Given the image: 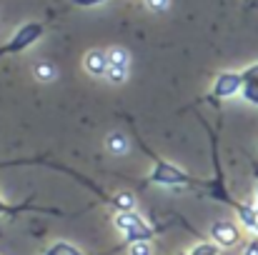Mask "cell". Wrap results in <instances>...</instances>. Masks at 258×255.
<instances>
[{
    "instance_id": "1",
    "label": "cell",
    "mask_w": 258,
    "mask_h": 255,
    "mask_svg": "<svg viewBox=\"0 0 258 255\" xmlns=\"http://www.w3.org/2000/svg\"><path fill=\"white\" fill-rule=\"evenodd\" d=\"M133 135H136V140H138L141 150H143L146 155H151V160H153V170H151V175L146 178V183H143V185H166V188H198V190H208V188H211V180L193 178L190 173H185L183 168H178L175 163L163 160L158 153H153V150L146 145V140H143L138 133H133Z\"/></svg>"
},
{
    "instance_id": "2",
    "label": "cell",
    "mask_w": 258,
    "mask_h": 255,
    "mask_svg": "<svg viewBox=\"0 0 258 255\" xmlns=\"http://www.w3.org/2000/svg\"><path fill=\"white\" fill-rule=\"evenodd\" d=\"M113 228L123 235V248H128L131 243H153L156 238V228L138 210H115Z\"/></svg>"
},
{
    "instance_id": "3",
    "label": "cell",
    "mask_w": 258,
    "mask_h": 255,
    "mask_svg": "<svg viewBox=\"0 0 258 255\" xmlns=\"http://www.w3.org/2000/svg\"><path fill=\"white\" fill-rule=\"evenodd\" d=\"M243 88V78H241V70H223L213 78V83L208 88V93L201 98V103H208L213 108H221L228 98L238 95Z\"/></svg>"
},
{
    "instance_id": "4",
    "label": "cell",
    "mask_w": 258,
    "mask_h": 255,
    "mask_svg": "<svg viewBox=\"0 0 258 255\" xmlns=\"http://www.w3.org/2000/svg\"><path fill=\"white\" fill-rule=\"evenodd\" d=\"M45 28H48V23H43V20H30V23L20 25L10 35V40L0 45V58L3 55H15V53H25L30 45H35L45 35Z\"/></svg>"
},
{
    "instance_id": "5",
    "label": "cell",
    "mask_w": 258,
    "mask_h": 255,
    "mask_svg": "<svg viewBox=\"0 0 258 255\" xmlns=\"http://www.w3.org/2000/svg\"><path fill=\"white\" fill-rule=\"evenodd\" d=\"M15 165H45V168H53V170H63V173H68V175H73L81 185H86L90 193H95L100 200H108L110 198V193H105L103 188L98 190V185L95 183H90L88 178H83L81 173H76V170H71L68 165H60V163H53V160H48V158H20V160H0V168H15Z\"/></svg>"
},
{
    "instance_id": "6",
    "label": "cell",
    "mask_w": 258,
    "mask_h": 255,
    "mask_svg": "<svg viewBox=\"0 0 258 255\" xmlns=\"http://www.w3.org/2000/svg\"><path fill=\"white\" fill-rule=\"evenodd\" d=\"M208 235L223 250L226 248H236L241 243V228L236 223H231V220H213L211 228H208Z\"/></svg>"
},
{
    "instance_id": "7",
    "label": "cell",
    "mask_w": 258,
    "mask_h": 255,
    "mask_svg": "<svg viewBox=\"0 0 258 255\" xmlns=\"http://www.w3.org/2000/svg\"><path fill=\"white\" fill-rule=\"evenodd\" d=\"M23 213H45V215H68V213H63V210H58V208H43V205H35L33 200H28V203H18V205H13V203H8V200H3V198H0V218H15V215H23Z\"/></svg>"
},
{
    "instance_id": "8",
    "label": "cell",
    "mask_w": 258,
    "mask_h": 255,
    "mask_svg": "<svg viewBox=\"0 0 258 255\" xmlns=\"http://www.w3.org/2000/svg\"><path fill=\"white\" fill-rule=\"evenodd\" d=\"M83 68H86L88 75L93 78H105L108 68H110V60H108V50H88L86 58H83Z\"/></svg>"
},
{
    "instance_id": "9",
    "label": "cell",
    "mask_w": 258,
    "mask_h": 255,
    "mask_svg": "<svg viewBox=\"0 0 258 255\" xmlns=\"http://www.w3.org/2000/svg\"><path fill=\"white\" fill-rule=\"evenodd\" d=\"M241 78H243V88H241L243 100L258 108V60L253 65H248V68L241 70Z\"/></svg>"
},
{
    "instance_id": "10",
    "label": "cell",
    "mask_w": 258,
    "mask_h": 255,
    "mask_svg": "<svg viewBox=\"0 0 258 255\" xmlns=\"http://www.w3.org/2000/svg\"><path fill=\"white\" fill-rule=\"evenodd\" d=\"M33 75H35V80H40V83H50V80H55L58 70H55V65H53L50 60H38V63L33 65Z\"/></svg>"
},
{
    "instance_id": "11",
    "label": "cell",
    "mask_w": 258,
    "mask_h": 255,
    "mask_svg": "<svg viewBox=\"0 0 258 255\" xmlns=\"http://www.w3.org/2000/svg\"><path fill=\"white\" fill-rule=\"evenodd\" d=\"M105 150H108L110 155H123V153L128 150V138H125L123 133H110V135L105 138Z\"/></svg>"
},
{
    "instance_id": "12",
    "label": "cell",
    "mask_w": 258,
    "mask_h": 255,
    "mask_svg": "<svg viewBox=\"0 0 258 255\" xmlns=\"http://www.w3.org/2000/svg\"><path fill=\"white\" fill-rule=\"evenodd\" d=\"M40 255H88L83 253L78 245H73V243H66V240H58V243H53L45 253H40Z\"/></svg>"
},
{
    "instance_id": "13",
    "label": "cell",
    "mask_w": 258,
    "mask_h": 255,
    "mask_svg": "<svg viewBox=\"0 0 258 255\" xmlns=\"http://www.w3.org/2000/svg\"><path fill=\"white\" fill-rule=\"evenodd\" d=\"M108 60H110V65L128 68V65H131V53H128L125 48L115 45V48H110V50H108Z\"/></svg>"
},
{
    "instance_id": "14",
    "label": "cell",
    "mask_w": 258,
    "mask_h": 255,
    "mask_svg": "<svg viewBox=\"0 0 258 255\" xmlns=\"http://www.w3.org/2000/svg\"><path fill=\"white\" fill-rule=\"evenodd\" d=\"M221 245H216V243H206V240H201V243H196L188 253H180V255H221Z\"/></svg>"
},
{
    "instance_id": "15",
    "label": "cell",
    "mask_w": 258,
    "mask_h": 255,
    "mask_svg": "<svg viewBox=\"0 0 258 255\" xmlns=\"http://www.w3.org/2000/svg\"><path fill=\"white\" fill-rule=\"evenodd\" d=\"M105 80L113 85H123L128 80V68H118V65H110L108 73H105Z\"/></svg>"
},
{
    "instance_id": "16",
    "label": "cell",
    "mask_w": 258,
    "mask_h": 255,
    "mask_svg": "<svg viewBox=\"0 0 258 255\" xmlns=\"http://www.w3.org/2000/svg\"><path fill=\"white\" fill-rule=\"evenodd\" d=\"M125 250H128V255H153L151 243H131Z\"/></svg>"
},
{
    "instance_id": "17",
    "label": "cell",
    "mask_w": 258,
    "mask_h": 255,
    "mask_svg": "<svg viewBox=\"0 0 258 255\" xmlns=\"http://www.w3.org/2000/svg\"><path fill=\"white\" fill-rule=\"evenodd\" d=\"M168 5H171V0H146V8L153 10V13H161V10H166Z\"/></svg>"
},
{
    "instance_id": "18",
    "label": "cell",
    "mask_w": 258,
    "mask_h": 255,
    "mask_svg": "<svg viewBox=\"0 0 258 255\" xmlns=\"http://www.w3.org/2000/svg\"><path fill=\"white\" fill-rule=\"evenodd\" d=\"M243 255H258V235L253 240H248L246 243V248H243Z\"/></svg>"
},
{
    "instance_id": "19",
    "label": "cell",
    "mask_w": 258,
    "mask_h": 255,
    "mask_svg": "<svg viewBox=\"0 0 258 255\" xmlns=\"http://www.w3.org/2000/svg\"><path fill=\"white\" fill-rule=\"evenodd\" d=\"M73 5H78V8H95V5H100V3H105V0H71Z\"/></svg>"
},
{
    "instance_id": "20",
    "label": "cell",
    "mask_w": 258,
    "mask_h": 255,
    "mask_svg": "<svg viewBox=\"0 0 258 255\" xmlns=\"http://www.w3.org/2000/svg\"><path fill=\"white\" fill-rule=\"evenodd\" d=\"M256 200H258V178H256Z\"/></svg>"
}]
</instances>
